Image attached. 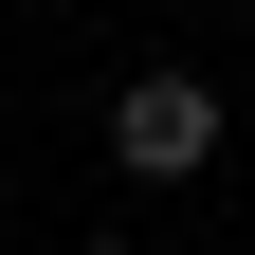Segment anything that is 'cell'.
Wrapping results in <instances>:
<instances>
[{"label": "cell", "instance_id": "6da1fadb", "mask_svg": "<svg viewBox=\"0 0 255 255\" xmlns=\"http://www.w3.org/2000/svg\"><path fill=\"white\" fill-rule=\"evenodd\" d=\"M219 128H237L219 73H128V91H110V164H128V182H201Z\"/></svg>", "mask_w": 255, "mask_h": 255}, {"label": "cell", "instance_id": "7a4b0ae2", "mask_svg": "<svg viewBox=\"0 0 255 255\" xmlns=\"http://www.w3.org/2000/svg\"><path fill=\"white\" fill-rule=\"evenodd\" d=\"M73 255H146V237H73Z\"/></svg>", "mask_w": 255, "mask_h": 255}, {"label": "cell", "instance_id": "3957f363", "mask_svg": "<svg viewBox=\"0 0 255 255\" xmlns=\"http://www.w3.org/2000/svg\"><path fill=\"white\" fill-rule=\"evenodd\" d=\"M219 18H255V0H219Z\"/></svg>", "mask_w": 255, "mask_h": 255}]
</instances>
